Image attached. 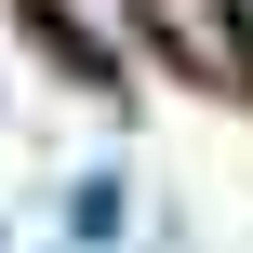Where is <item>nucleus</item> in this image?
I'll return each mask as SVG.
<instances>
[{
	"instance_id": "obj_1",
	"label": "nucleus",
	"mask_w": 253,
	"mask_h": 253,
	"mask_svg": "<svg viewBox=\"0 0 253 253\" xmlns=\"http://www.w3.org/2000/svg\"><path fill=\"white\" fill-rule=\"evenodd\" d=\"M53 27H67V53H93V67H120L133 53V27H147V0H40Z\"/></svg>"
},
{
	"instance_id": "obj_2",
	"label": "nucleus",
	"mask_w": 253,
	"mask_h": 253,
	"mask_svg": "<svg viewBox=\"0 0 253 253\" xmlns=\"http://www.w3.org/2000/svg\"><path fill=\"white\" fill-rule=\"evenodd\" d=\"M67 227H80V253H120V227H133V187H120V173H80V187H67Z\"/></svg>"
}]
</instances>
